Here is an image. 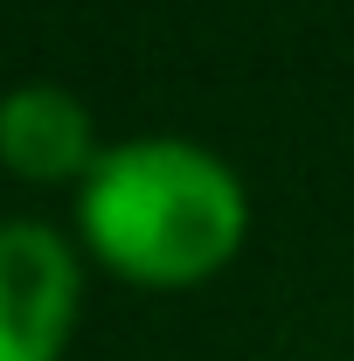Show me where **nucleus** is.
<instances>
[{
    "label": "nucleus",
    "mask_w": 354,
    "mask_h": 361,
    "mask_svg": "<svg viewBox=\"0 0 354 361\" xmlns=\"http://www.w3.org/2000/svg\"><path fill=\"white\" fill-rule=\"evenodd\" d=\"M250 236V188L195 139H118L77 188V243L126 285L181 292L216 278Z\"/></svg>",
    "instance_id": "1"
},
{
    "label": "nucleus",
    "mask_w": 354,
    "mask_h": 361,
    "mask_svg": "<svg viewBox=\"0 0 354 361\" xmlns=\"http://www.w3.org/2000/svg\"><path fill=\"white\" fill-rule=\"evenodd\" d=\"M104 160L97 118L63 84H14L0 97V167L28 188H84V174Z\"/></svg>",
    "instance_id": "3"
},
{
    "label": "nucleus",
    "mask_w": 354,
    "mask_h": 361,
    "mask_svg": "<svg viewBox=\"0 0 354 361\" xmlns=\"http://www.w3.org/2000/svg\"><path fill=\"white\" fill-rule=\"evenodd\" d=\"M84 306V257L35 216L0 223V361H63Z\"/></svg>",
    "instance_id": "2"
}]
</instances>
